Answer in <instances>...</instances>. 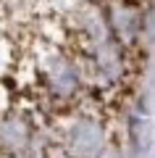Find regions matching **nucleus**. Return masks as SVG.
I'll return each mask as SVG.
<instances>
[{
  "label": "nucleus",
  "mask_w": 155,
  "mask_h": 158,
  "mask_svg": "<svg viewBox=\"0 0 155 158\" xmlns=\"http://www.w3.org/2000/svg\"><path fill=\"white\" fill-rule=\"evenodd\" d=\"M13 158H53V156L45 153V150H37V148H29V150L18 153V156H13Z\"/></svg>",
  "instance_id": "5"
},
{
  "label": "nucleus",
  "mask_w": 155,
  "mask_h": 158,
  "mask_svg": "<svg viewBox=\"0 0 155 158\" xmlns=\"http://www.w3.org/2000/svg\"><path fill=\"white\" fill-rule=\"evenodd\" d=\"M34 132L37 127L29 111H21V108L0 111V156L13 158L34 148Z\"/></svg>",
  "instance_id": "3"
},
{
  "label": "nucleus",
  "mask_w": 155,
  "mask_h": 158,
  "mask_svg": "<svg viewBox=\"0 0 155 158\" xmlns=\"http://www.w3.org/2000/svg\"><path fill=\"white\" fill-rule=\"evenodd\" d=\"M39 82L45 92L55 100H71L82 90V66L71 53L55 48L53 53L39 58Z\"/></svg>",
  "instance_id": "2"
},
{
  "label": "nucleus",
  "mask_w": 155,
  "mask_h": 158,
  "mask_svg": "<svg viewBox=\"0 0 155 158\" xmlns=\"http://www.w3.org/2000/svg\"><path fill=\"white\" fill-rule=\"evenodd\" d=\"M108 145L105 127L95 113H74L61 129L58 148L66 158H100L103 148Z\"/></svg>",
  "instance_id": "1"
},
{
  "label": "nucleus",
  "mask_w": 155,
  "mask_h": 158,
  "mask_svg": "<svg viewBox=\"0 0 155 158\" xmlns=\"http://www.w3.org/2000/svg\"><path fill=\"white\" fill-rule=\"evenodd\" d=\"M16 63V50H13V42L6 37H0V74L8 71V69Z\"/></svg>",
  "instance_id": "4"
}]
</instances>
